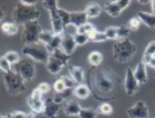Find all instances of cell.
Returning <instances> with one entry per match:
<instances>
[{
  "label": "cell",
  "mask_w": 155,
  "mask_h": 118,
  "mask_svg": "<svg viewBox=\"0 0 155 118\" xmlns=\"http://www.w3.org/2000/svg\"><path fill=\"white\" fill-rule=\"evenodd\" d=\"M69 75L74 80L77 84H83L84 78H85L84 69L82 66H78V65H72L69 69Z\"/></svg>",
  "instance_id": "cell-18"
},
{
  "label": "cell",
  "mask_w": 155,
  "mask_h": 118,
  "mask_svg": "<svg viewBox=\"0 0 155 118\" xmlns=\"http://www.w3.org/2000/svg\"><path fill=\"white\" fill-rule=\"evenodd\" d=\"M60 78H62V81L64 82L65 86H67V88H70V89H73L75 86H77L78 84L74 82V80L72 78L70 75H62Z\"/></svg>",
  "instance_id": "cell-38"
},
{
  "label": "cell",
  "mask_w": 155,
  "mask_h": 118,
  "mask_svg": "<svg viewBox=\"0 0 155 118\" xmlns=\"http://www.w3.org/2000/svg\"><path fill=\"white\" fill-rule=\"evenodd\" d=\"M13 71L17 74H19L26 82H31L36 77L37 69L35 61H32L29 58H25L20 60L18 64L13 66Z\"/></svg>",
  "instance_id": "cell-9"
},
{
  "label": "cell",
  "mask_w": 155,
  "mask_h": 118,
  "mask_svg": "<svg viewBox=\"0 0 155 118\" xmlns=\"http://www.w3.org/2000/svg\"><path fill=\"white\" fill-rule=\"evenodd\" d=\"M3 83L7 92L10 95H20L23 92H26L27 89L26 81L15 71H11L9 73H3Z\"/></svg>",
  "instance_id": "cell-5"
},
{
  "label": "cell",
  "mask_w": 155,
  "mask_h": 118,
  "mask_svg": "<svg viewBox=\"0 0 155 118\" xmlns=\"http://www.w3.org/2000/svg\"><path fill=\"white\" fill-rule=\"evenodd\" d=\"M53 89H54L55 93H62L68 88H67V86H65L64 82L62 81V78H58V80L53 83Z\"/></svg>",
  "instance_id": "cell-39"
},
{
  "label": "cell",
  "mask_w": 155,
  "mask_h": 118,
  "mask_svg": "<svg viewBox=\"0 0 155 118\" xmlns=\"http://www.w3.org/2000/svg\"><path fill=\"white\" fill-rule=\"evenodd\" d=\"M116 2H117L119 7L122 10H125L126 8H127V7H129L130 5H131V1H130V0H117Z\"/></svg>",
  "instance_id": "cell-44"
},
{
  "label": "cell",
  "mask_w": 155,
  "mask_h": 118,
  "mask_svg": "<svg viewBox=\"0 0 155 118\" xmlns=\"http://www.w3.org/2000/svg\"><path fill=\"white\" fill-rule=\"evenodd\" d=\"M134 71V75H135L136 80L140 83V85H144L147 83V71H146V65L143 63L142 61H140L137 65H136Z\"/></svg>",
  "instance_id": "cell-17"
},
{
  "label": "cell",
  "mask_w": 155,
  "mask_h": 118,
  "mask_svg": "<svg viewBox=\"0 0 155 118\" xmlns=\"http://www.w3.org/2000/svg\"><path fill=\"white\" fill-rule=\"evenodd\" d=\"M37 88H38L39 91H40V92H41L42 94H43V95H45V94H47V93L50 92V89H51V86H50V85H49L48 83H45V82H42V83L39 84Z\"/></svg>",
  "instance_id": "cell-43"
},
{
  "label": "cell",
  "mask_w": 155,
  "mask_h": 118,
  "mask_svg": "<svg viewBox=\"0 0 155 118\" xmlns=\"http://www.w3.org/2000/svg\"><path fill=\"white\" fill-rule=\"evenodd\" d=\"M141 23H142V22H141L140 18L137 16H135V17H132V18L127 21V24H126V27L130 29V31H136V30L140 28Z\"/></svg>",
  "instance_id": "cell-33"
},
{
  "label": "cell",
  "mask_w": 155,
  "mask_h": 118,
  "mask_svg": "<svg viewBox=\"0 0 155 118\" xmlns=\"http://www.w3.org/2000/svg\"><path fill=\"white\" fill-rule=\"evenodd\" d=\"M1 30L7 35H15L19 32V26L13 21L12 22H3L1 24Z\"/></svg>",
  "instance_id": "cell-26"
},
{
  "label": "cell",
  "mask_w": 155,
  "mask_h": 118,
  "mask_svg": "<svg viewBox=\"0 0 155 118\" xmlns=\"http://www.w3.org/2000/svg\"><path fill=\"white\" fill-rule=\"evenodd\" d=\"M62 110V105L55 103L53 98H47L45 99V109L43 112V115L45 118H57Z\"/></svg>",
  "instance_id": "cell-13"
},
{
  "label": "cell",
  "mask_w": 155,
  "mask_h": 118,
  "mask_svg": "<svg viewBox=\"0 0 155 118\" xmlns=\"http://www.w3.org/2000/svg\"><path fill=\"white\" fill-rule=\"evenodd\" d=\"M73 37H74L77 45H84L90 41V39H89V35L87 34H82V33H77V32H75L74 34H73Z\"/></svg>",
  "instance_id": "cell-35"
},
{
  "label": "cell",
  "mask_w": 155,
  "mask_h": 118,
  "mask_svg": "<svg viewBox=\"0 0 155 118\" xmlns=\"http://www.w3.org/2000/svg\"><path fill=\"white\" fill-rule=\"evenodd\" d=\"M91 94V88L85 84H78L73 88V95L79 99L87 98Z\"/></svg>",
  "instance_id": "cell-21"
},
{
  "label": "cell",
  "mask_w": 155,
  "mask_h": 118,
  "mask_svg": "<svg viewBox=\"0 0 155 118\" xmlns=\"http://www.w3.org/2000/svg\"><path fill=\"white\" fill-rule=\"evenodd\" d=\"M3 58L6 59L11 65H16L20 62V55L18 54V52L16 51H7L3 55Z\"/></svg>",
  "instance_id": "cell-28"
},
{
  "label": "cell",
  "mask_w": 155,
  "mask_h": 118,
  "mask_svg": "<svg viewBox=\"0 0 155 118\" xmlns=\"http://www.w3.org/2000/svg\"><path fill=\"white\" fill-rule=\"evenodd\" d=\"M94 29H95V28H94V26L92 23L87 22V23H84V24H82L81 27H79V28H77L75 32H77V33H82V34H89V33H90L91 31H93Z\"/></svg>",
  "instance_id": "cell-34"
},
{
  "label": "cell",
  "mask_w": 155,
  "mask_h": 118,
  "mask_svg": "<svg viewBox=\"0 0 155 118\" xmlns=\"http://www.w3.org/2000/svg\"><path fill=\"white\" fill-rule=\"evenodd\" d=\"M0 69H1V71H2L3 73H9V72L13 71L12 65L3 58V56L0 58Z\"/></svg>",
  "instance_id": "cell-36"
},
{
  "label": "cell",
  "mask_w": 155,
  "mask_h": 118,
  "mask_svg": "<svg viewBox=\"0 0 155 118\" xmlns=\"http://www.w3.org/2000/svg\"><path fill=\"white\" fill-rule=\"evenodd\" d=\"M150 6H151V9H152V13L153 14H155V0L154 1H151Z\"/></svg>",
  "instance_id": "cell-46"
},
{
  "label": "cell",
  "mask_w": 155,
  "mask_h": 118,
  "mask_svg": "<svg viewBox=\"0 0 155 118\" xmlns=\"http://www.w3.org/2000/svg\"><path fill=\"white\" fill-rule=\"evenodd\" d=\"M59 14L61 17L62 21L64 27L73 26L77 29L79 27H81L82 24L87 22V16L85 14L84 11H68L65 9H59Z\"/></svg>",
  "instance_id": "cell-8"
},
{
  "label": "cell",
  "mask_w": 155,
  "mask_h": 118,
  "mask_svg": "<svg viewBox=\"0 0 155 118\" xmlns=\"http://www.w3.org/2000/svg\"><path fill=\"white\" fill-rule=\"evenodd\" d=\"M137 17L140 18L141 22L144 23L149 29H155V14H153L152 12L140 11V12H137Z\"/></svg>",
  "instance_id": "cell-20"
},
{
  "label": "cell",
  "mask_w": 155,
  "mask_h": 118,
  "mask_svg": "<svg viewBox=\"0 0 155 118\" xmlns=\"http://www.w3.org/2000/svg\"><path fill=\"white\" fill-rule=\"evenodd\" d=\"M104 33L107 35V40H114L117 41V27L110 26L104 30Z\"/></svg>",
  "instance_id": "cell-32"
},
{
  "label": "cell",
  "mask_w": 155,
  "mask_h": 118,
  "mask_svg": "<svg viewBox=\"0 0 155 118\" xmlns=\"http://www.w3.org/2000/svg\"><path fill=\"white\" fill-rule=\"evenodd\" d=\"M103 61V54L100 51H92L87 56V62L92 67L100 66Z\"/></svg>",
  "instance_id": "cell-25"
},
{
  "label": "cell",
  "mask_w": 155,
  "mask_h": 118,
  "mask_svg": "<svg viewBox=\"0 0 155 118\" xmlns=\"http://www.w3.org/2000/svg\"><path fill=\"white\" fill-rule=\"evenodd\" d=\"M62 39H63V34H54L53 39L49 42L48 44L45 45L50 54H52V53L55 52L57 50H60V49H61Z\"/></svg>",
  "instance_id": "cell-23"
},
{
  "label": "cell",
  "mask_w": 155,
  "mask_h": 118,
  "mask_svg": "<svg viewBox=\"0 0 155 118\" xmlns=\"http://www.w3.org/2000/svg\"><path fill=\"white\" fill-rule=\"evenodd\" d=\"M97 110L91 107H85V108L81 109L80 114L78 117L79 118H97Z\"/></svg>",
  "instance_id": "cell-29"
},
{
  "label": "cell",
  "mask_w": 155,
  "mask_h": 118,
  "mask_svg": "<svg viewBox=\"0 0 155 118\" xmlns=\"http://www.w3.org/2000/svg\"><path fill=\"white\" fill-rule=\"evenodd\" d=\"M91 71L92 72L90 73V82L94 91L95 98L97 97V94L107 95L114 92L117 76L109 67L104 66L101 69L95 67Z\"/></svg>",
  "instance_id": "cell-1"
},
{
  "label": "cell",
  "mask_w": 155,
  "mask_h": 118,
  "mask_svg": "<svg viewBox=\"0 0 155 118\" xmlns=\"http://www.w3.org/2000/svg\"><path fill=\"white\" fill-rule=\"evenodd\" d=\"M42 94L38 88L33 89L31 95L27 99V104L32 113H43L45 109V100L43 99Z\"/></svg>",
  "instance_id": "cell-10"
},
{
  "label": "cell",
  "mask_w": 155,
  "mask_h": 118,
  "mask_svg": "<svg viewBox=\"0 0 155 118\" xmlns=\"http://www.w3.org/2000/svg\"><path fill=\"white\" fill-rule=\"evenodd\" d=\"M42 32V28L38 20H32L23 26L21 32V41L25 45L36 44L39 42V37Z\"/></svg>",
  "instance_id": "cell-7"
},
{
  "label": "cell",
  "mask_w": 155,
  "mask_h": 118,
  "mask_svg": "<svg viewBox=\"0 0 155 118\" xmlns=\"http://www.w3.org/2000/svg\"><path fill=\"white\" fill-rule=\"evenodd\" d=\"M153 75H154V77H155V72H154V74H153Z\"/></svg>",
  "instance_id": "cell-47"
},
{
  "label": "cell",
  "mask_w": 155,
  "mask_h": 118,
  "mask_svg": "<svg viewBox=\"0 0 155 118\" xmlns=\"http://www.w3.org/2000/svg\"><path fill=\"white\" fill-rule=\"evenodd\" d=\"M97 110L99 114H102V115H111L113 113V106L109 102H102Z\"/></svg>",
  "instance_id": "cell-31"
},
{
  "label": "cell",
  "mask_w": 155,
  "mask_h": 118,
  "mask_svg": "<svg viewBox=\"0 0 155 118\" xmlns=\"http://www.w3.org/2000/svg\"><path fill=\"white\" fill-rule=\"evenodd\" d=\"M84 12H85V14L87 16L89 19H94V18H97L101 14L102 7L97 2H90L85 6Z\"/></svg>",
  "instance_id": "cell-19"
},
{
  "label": "cell",
  "mask_w": 155,
  "mask_h": 118,
  "mask_svg": "<svg viewBox=\"0 0 155 118\" xmlns=\"http://www.w3.org/2000/svg\"><path fill=\"white\" fill-rule=\"evenodd\" d=\"M141 61L145 64L146 66L152 67V69L155 70V55H153V56H146V55H143Z\"/></svg>",
  "instance_id": "cell-40"
},
{
  "label": "cell",
  "mask_w": 155,
  "mask_h": 118,
  "mask_svg": "<svg viewBox=\"0 0 155 118\" xmlns=\"http://www.w3.org/2000/svg\"><path fill=\"white\" fill-rule=\"evenodd\" d=\"M22 54L26 58L31 59L35 62L39 63H47L50 58V53H49L48 49L45 44H42L41 42H38L36 44L31 45H25L22 48Z\"/></svg>",
  "instance_id": "cell-6"
},
{
  "label": "cell",
  "mask_w": 155,
  "mask_h": 118,
  "mask_svg": "<svg viewBox=\"0 0 155 118\" xmlns=\"http://www.w3.org/2000/svg\"><path fill=\"white\" fill-rule=\"evenodd\" d=\"M37 1H19L12 10L11 17L18 26H25L27 22L38 20L41 12L36 8Z\"/></svg>",
  "instance_id": "cell-2"
},
{
  "label": "cell",
  "mask_w": 155,
  "mask_h": 118,
  "mask_svg": "<svg viewBox=\"0 0 155 118\" xmlns=\"http://www.w3.org/2000/svg\"><path fill=\"white\" fill-rule=\"evenodd\" d=\"M53 37H54V33L52 30H42V32L40 33V37H39V42L47 45L53 39Z\"/></svg>",
  "instance_id": "cell-30"
},
{
  "label": "cell",
  "mask_w": 155,
  "mask_h": 118,
  "mask_svg": "<svg viewBox=\"0 0 155 118\" xmlns=\"http://www.w3.org/2000/svg\"><path fill=\"white\" fill-rule=\"evenodd\" d=\"M78 45L75 43L74 37L73 34H63V39H62V44H61V50L65 52L67 54L71 55L74 52L75 48Z\"/></svg>",
  "instance_id": "cell-16"
},
{
  "label": "cell",
  "mask_w": 155,
  "mask_h": 118,
  "mask_svg": "<svg viewBox=\"0 0 155 118\" xmlns=\"http://www.w3.org/2000/svg\"><path fill=\"white\" fill-rule=\"evenodd\" d=\"M113 59L119 63H127L132 60L137 51V46L129 38L117 40L113 44Z\"/></svg>",
  "instance_id": "cell-3"
},
{
  "label": "cell",
  "mask_w": 155,
  "mask_h": 118,
  "mask_svg": "<svg viewBox=\"0 0 155 118\" xmlns=\"http://www.w3.org/2000/svg\"><path fill=\"white\" fill-rule=\"evenodd\" d=\"M143 55H146V56H153V55H155V41H151L147 44Z\"/></svg>",
  "instance_id": "cell-41"
},
{
  "label": "cell",
  "mask_w": 155,
  "mask_h": 118,
  "mask_svg": "<svg viewBox=\"0 0 155 118\" xmlns=\"http://www.w3.org/2000/svg\"><path fill=\"white\" fill-rule=\"evenodd\" d=\"M87 35H89L90 41H92V42H104L107 40L104 31H99V30H97V29H94L93 31H91Z\"/></svg>",
  "instance_id": "cell-27"
},
{
  "label": "cell",
  "mask_w": 155,
  "mask_h": 118,
  "mask_svg": "<svg viewBox=\"0 0 155 118\" xmlns=\"http://www.w3.org/2000/svg\"><path fill=\"white\" fill-rule=\"evenodd\" d=\"M130 32L131 31H130V29L127 27H123V26L117 27V40L129 38Z\"/></svg>",
  "instance_id": "cell-37"
},
{
  "label": "cell",
  "mask_w": 155,
  "mask_h": 118,
  "mask_svg": "<svg viewBox=\"0 0 155 118\" xmlns=\"http://www.w3.org/2000/svg\"><path fill=\"white\" fill-rule=\"evenodd\" d=\"M139 87L140 83L137 82L135 75H134V71L131 67H127L126 69L125 77H124V91H125L126 95H135L137 91H139Z\"/></svg>",
  "instance_id": "cell-11"
},
{
  "label": "cell",
  "mask_w": 155,
  "mask_h": 118,
  "mask_svg": "<svg viewBox=\"0 0 155 118\" xmlns=\"http://www.w3.org/2000/svg\"><path fill=\"white\" fill-rule=\"evenodd\" d=\"M104 10H105V12L107 14H110L111 17H113V18H116V17H119L121 14L123 10L121 9L117 5L116 1H109L104 5Z\"/></svg>",
  "instance_id": "cell-22"
},
{
  "label": "cell",
  "mask_w": 155,
  "mask_h": 118,
  "mask_svg": "<svg viewBox=\"0 0 155 118\" xmlns=\"http://www.w3.org/2000/svg\"><path fill=\"white\" fill-rule=\"evenodd\" d=\"M82 108L80 103L74 99H69L62 105V112L67 116H79Z\"/></svg>",
  "instance_id": "cell-14"
},
{
  "label": "cell",
  "mask_w": 155,
  "mask_h": 118,
  "mask_svg": "<svg viewBox=\"0 0 155 118\" xmlns=\"http://www.w3.org/2000/svg\"><path fill=\"white\" fill-rule=\"evenodd\" d=\"M30 118H45L43 113H30Z\"/></svg>",
  "instance_id": "cell-45"
},
{
  "label": "cell",
  "mask_w": 155,
  "mask_h": 118,
  "mask_svg": "<svg viewBox=\"0 0 155 118\" xmlns=\"http://www.w3.org/2000/svg\"><path fill=\"white\" fill-rule=\"evenodd\" d=\"M45 65L47 71H48L50 74H52V75H57V74H59L62 71V69L65 66L61 61L58 60V59L55 58V56H53L52 54L50 55L48 62H47Z\"/></svg>",
  "instance_id": "cell-15"
},
{
  "label": "cell",
  "mask_w": 155,
  "mask_h": 118,
  "mask_svg": "<svg viewBox=\"0 0 155 118\" xmlns=\"http://www.w3.org/2000/svg\"><path fill=\"white\" fill-rule=\"evenodd\" d=\"M73 95V89H65L64 92L62 93H54V95H53V100H54L55 103H58V104H60V105H63L67 100H69L70 99V97Z\"/></svg>",
  "instance_id": "cell-24"
},
{
  "label": "cell",
  "mask_w": 155,
  "mask_h": 118,
  "mask_svg": "<svg viewBox=\"0 0 155 118\" xmlns=\"http://www.w3.org/2000/svg\"><path fill=\"white\" fill-rule=\"evenodd\" d=\"M8 116L9 118H30V114H27L21 110H13Z\"/></svg>",
  "instance_id": "cell-42"
},
{
  "label": "cell",
  "mask_w": 155,
  "mask_h": 118,
  "mask_svg": "<svg viewBox=\"0 0 155 118\" xmlns=\"http://www.w3.org/2000/svg\"><path fill=\"white\" fill-rule=\"evenodd\" d=\"M126 114L130 118H150L149 107L144 100H137L126 110Z\"/></svg>",
  "instance_id": "cell-12"
},
{
  "label": "cell",
  "mask_w": 155,
  "mask_h": 118,
  "mask_svg": "<svg viewBox=\"0 0 155 118\" xmlns=\"http://www.w3.org/2000/svg\"><path fill=\"white\" fill-rule=\"evenodd\" d=\"M42 6L48 10L50 16V22H51V30L54 34H64L65 27L63 24L61 17L59 14L58 1L55 0H45L42 1Z\"/></svg>",
  "instance_id": "cell-4"
}]
</instances>
